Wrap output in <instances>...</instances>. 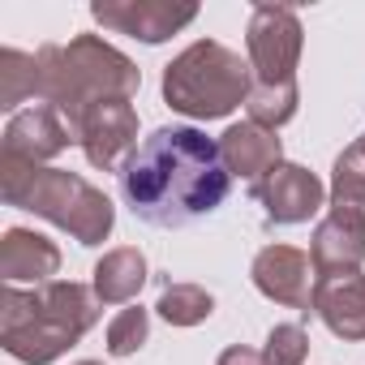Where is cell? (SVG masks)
I'll return each mask as SVG.
<instances>
[{"instance_id":"2","label":"cell","mask_w":365,"mask_h":365,"mask_svg":"<svg viewBox=\"0 0 365 365\" xmlns=\"http://www.w3.org/2000/svg\"><path fill=\"white\" fill-rule=\"evenodd\" d=\"M103 314L95 288L78 279H52L39 288L5 284L0 292V344L22 365L61 361Z\"/></svg>"},{"instance_id":"11","label":"cell","mask_w":365,"mask_h":365,"mask_svg":"<svg viewBox=\"0 0 365 365\" xmlns=\"http://www.w3.org/2000/svg\"><path fill=\"white\" fill-rule=\"evenodd\" d=\"M69 142H73L69 120H65L56 108L35 103V108H26V112H14V116H9V125H5V146H0V155L48 168L56 155H65V150H69Z\"/></svg>"},{"instance_id":"8","label":"cell","mask_w":365,"mask_h":365,"mask_svg":"<svg viewBox=\"0 0 365 365\" xmlns=\"http://www.w3.org/2000/svg\"><path fill=\"white\" fill-rule=\"evenodd\" d=\"M91 18L103 31H116V35H129L155 48L185 31L198 18V5H176V0H95Z\"/></svg>"},{"instance_id":"4","label":"cell","mask_w":365,"mask_h":365,"mask_svg":"<svg viewBox=\"0 0 365 365\" xmlns=\"http://www.w3.org/2000/svg\"><path fill=\"white\" fill-rule=\"evenodd\" d=\"M35 65H39V99L56 108L65 120H73L95 99H133L142 86V69L99 35L43 43L35 52Z\"/></svg>"},{"instance_id":"25","label":"cell","mask_w":365,"mask_h":365,"mask_svg":"<svg viewBox=\"0 0 365 365\" xmlns=\"http://www.w3.org/2000/svg\"><path fill=\"white\" fill-rule=\"evenodd\" d=\"M73 365H103V361H73Z\"/></svg>"},{"instance_id":"7","label":"cell","mask_w":365,"mask_h":365,"mask_svg":"<svg viewBox=\"0 0 365 365\" xmlns=\"http://www.w3.org/2000/svg\"><path fill=\"white\" fill-rule=\"evenodd\" d=\"M73 142L82 146L91 168H120L138 146V108L129 99H95L69 120Z\"/></svg>"},{"instance_id":"1","label":"cell","mask_w":365,"mask_h":365,"mask_svg":"<svg viewBox=\"0 0 365 365\" xmlns=\"http://www.w3.org/2000/svg\"><path fill=\"white\" fill-rule=\"evenodd\" d=\"M220 142L194 125H163L120 163V198L150 228H185L228 202Z\"/></svg>"},{"instance_id":"12","label":"cell","mask_w":365,"mask_h":365,"mask_svg":"<svg viewBox=\"0 0 365 365\" xmlns=\"http://www.w3.org/2000/svg\"><path fill=\"white\" fill-rule=\"evenodd\" d=\"M220 155H224L228 176L245 180L250 190H258L262 180L284 163V142H279L275 129H262V125H254V120H241V125H228V129H224Z\"/></svg>"},{"instance_id":"24","label":"cell","mask_w":365,"mask_h":365,"mask_svg":"<svg viewBox=\"0 0 365 365\" xmlns=\"http://www.w3.org/2000/svg\"><path fill=\"white\" fill-rule=\"evenodd\" d=\"M356 150H361V155H365V133H361V138H356Z\"/></svg>"},{"instance_id":"6","label":"cell","mask_w":365,"mask_h":365,"mask_svg":"<svg viewBox=\"0 0 365 365\" xmlns=\"http://www.w3.org/2000/svg\"><path fill=\"white\" fill-rule=\"evenodd\" d=\"M245 48H250V69L254 86L262 91H284L297 86V65L305 48V31L297 9L288 5H258L245 26Z\"/></svg>"},{"instance_id":"22","label":"cell","mask_w":365,"mask_h":365,"mask_svg":"<svg viewBox=\"0 0 365 365\" xmlns=\"http://www.w3.org/2000/svg\"><path fill=\"white\" fill-rule=\"evenodd\" d=\"M309 356V335L301 322H275L271 335H267V348H262V361L267 365H301Z\"/></svg>"},{"instance_id":"21","label":"cell","mask_w":365,"mask_h":365,"mask_svg":"<svg viewBox=\"0 0 365 365\" xmlns=\"http://www.w3.org/2000/svg\"><path fill=\"white\" fill-rule=\"evenodd\" d=\"M150 335V309L142 305H125L112 322H108V352L112 356H133Z\"/></svg>"},{"instance_id":"17","label":"cell","mask_w":365,"mask_h":365,"mask_svg":"<svg viewBox=\"0 0 365 365\" xmlns=\"http://www.w3.org/2000/svg\"><path fill=\"white\" fill-rule=\"evenodd\" d=\"M331 215L348 220V224H365V155L356 150V142L348 150L335 155L331 168Z\"/></svg>"},{"instance_id":"19","label":"cell","mask_w":365,"mask_h":365,"mask_svg":"<svg viewBox=\"0 0 365 365\" xmlns=\"http://www.w3.org/2000/svg\"><path fill=\"white\" fill-rule=\"evenodd\" d=\"M31 95H39V65H35V56L18 52V48H5L0 52V108L14 112Z\"/></svg>"},{"instance_id":"5","label":"cell","mask_w":365,"mask_h":365,"mask_svg":"<svg viewBox=\"0 0 365 365\" xmlns=\"http://www.w3.org/2000/svg\"><path fill=\"white\" fill-rule=\"evenodd\" d=\"M254 91V69L241 52L198 39L163 65V103L190 120H224Z\"/></svg>"},{"instance_id":"3","label":"cell","mask_w":365,"mask_h":365,"mask_svg":"<svg viewBox=\"0 0 365 365\" xmlns=\"http://www.w3.org/2000/svg\"><path fill=\"white\" fill-rule=\"evenodd\" d=\"M0 198L9 207H22L39 220L56 224L86 250L103 245L116 224L112 198L69 168H39V163L0 155Z\"/></svg>"},{"instance_id":"9","label":"cell","mask_w":365,"mask_h":365,"mask_svg":"<svg viewBox=\"0 0 365 365\" xmlns=\"http://www.w3.org/2000/svg\"><path fill=\"white\" fill-rule=\"evenodd\" d=\"M250 275H254V288L267 301L309 314L318 271H314V262H309L305 250H297V245H262L258 258H254V267H250Z\"/></svg>"},{"instance_id":"18","label":"cell","mask_w":365,"mask_h":365,"mask_svg":"<svg viewBox=\"0 0 365 365\" xmlns=\"http://www.w3.org/2000/svg\"><path fill=\"white\" fill-rule=\"evenodd\" d=\"M155 314L168 327H198L215 314V297L198 284H163V292L155 301Z\"/></svg>"},{"instance_id":"10","label":"cell","mask_w":365,"mask_h":365,"mask_svg":"<svg viewBox=\"0 0 365 365\" xmlns=\"http://www.w3.org/2000/svg\"><path fill=\"white\" fill-rule=\"evenodd\" d=\"M254 198L262 202L267 211V224H305L322 211L327 202V190H322V180L305 168V163H279L262 185L254 190Z\"/></svg>"},{"instance_id":"23","label":"cell","mask_w":365,"mask_h":365,"mask_svg":"<svg viewBox=\"0 0 365 365\" xmlns=\"http://www.w3.org/2000/svg\"><path fill=\"white\" fill-rule=\"evenodd\" d=\"M215 365H267V361H262V352H254V348H245V344H232V348L220 352Z\"/></svg>"},{"instance_id":"14","label":"cell","mask_w":365,"mask_h":365,"mask_svg":"<svg viewBox=\"0 0 365 365\" xmlns=\"http://www.w3.org/2000/svg\"><path fill=\"white\" fill-rule=\"evenodd\" d=\"M61 271V250L35 232V228H9L0 237V275L5 284H52V275Z\"/></svg>"},{"instance_id":"16","label":"cell","mask_w":365,"mask_h":365,"mask_svg":"<svg viewBox=\"0 0 365 365\" xmlns=\"http://www.w3.org/2000/svg\"><path fill=\"white\" fill-rule=\"evenodd\" d=\"M146 279H150L146 258H142V250H133V245L108 250V254L95 262V271H91V288H95V297H99L103 305H129V301L142 292Z\"/></svg>"},{"instance_id":"13","label":"cell","mask_w":365,"mask_h":365,"mask_svg":"<svg viewBox=\"0 0 365 365\" xmlns=\"http://www.w3.org/2000/svg\"><path fill=\"white\" fill-rule=\"evenodd\" d=\"M309 314L322 318V327L335 339L361 344L365 339V275L348 271V275H318L314 279V305Z\"/></svg>"},{"instance_id":"20","label":"cell","mask_w":365,"mask_h":365,"mask_svg":"<svg viewBox=\"0 0 365 365\" xmlns=\"http://www.w3.org/2000/svg\"><path fill=\"white\" fill-rule=\"evenodd\" d=\"M297 108H301V86H284V91H262V86H254L250 99H245L250 120L262 125V129L288 125V120L297 116Z\"/></svg>"},{"instance_id":"15","label":"cell","mask_w":365,"mask_h":365,"mask_svg":"<svg viewBox=\"0 0 365 365\" xmlns=\"http://www.w3.org/2000/svg\"><path fill=\"white\" fill-rule=\"evenodd\" d=\"M309 262H314L318 275L361 271V262H365V224H348V220L327 215L309 237Z\"/></svg>"}]
</instances>
